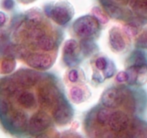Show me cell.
Masks as SVG:
<instances>
[{"mask_svg":"<svg viewBox=\"0 0 147 138\" xmlns=\"http://www.w3.org/2000/svg\"><path fill=\"white\" fill-rule=\"evenodd\" d=\"M17 1L20 3H22V4H30V3L33 2V1H34L35 0H17Z\"/></svg>","mask_w":147,"mask_h":138,"instance_id":"cell-8","label":"cell"},{"mask_svg":"<svg viewBox=\"0 0 147 138\" xmlns=\"http://www.w3.org/2000/svg\"><path fill=\"white\" fill-rule=\"evenodd\" d=\"M74 111L55 74L20 68L0 78V125L19 137H45L68 124Z\"/></svg>","mask_w":147,"mask_h":138,"instance_id":"cell-1","label":"cell"},{"mask_svg":"<svg viewBox=\"0 0 147 138\" xmlns=\"http://www.w3.org/2000/svg\"><path fill=\"white\" fill-rule=\"evenodd\" d=\"M44 12L55 23L64 24L68 22L74 15V9L67 1H60L46 4Z\"/></svg>","mask_w":147,"mask_h":138,"instance_id":"cell-6","label":"cell"},{"mask_svg":"<svg viewBox=\"0 0 147 138\" xmlns=\"http://www.w3.org/2000/svg\"><path fill=\"white\" fill-rule=\"evenodd\" d=\"M111 18L132 27L147 24V0H98Z\"/></svg>","mask_w":147,"mask_h":138,"instance_id":"cell-4","label":"cell"},{"mask_svg":"<svg viewBox=\"0 0 147 138\" xmlns=\"http://www.w3.org/2000/svg\"><path fill=\"white\" fill-rule=\"evenodd\" d=\"M136 45L137 47L147 49V28L138 37Z\"/></svg>","mask_w":147,"mask_h":138,"instance_id":"cell-7","label":"cell"},{"mask_svg":"<svg viewBox=\"0 0 147 138\" xmlns=\"http://www.w3.org/2000/svg\"><path fill=\"white\" fill-rule=\"evenodd\" d=\"M139 101L133 89L126 86L107 89L100 103L84 119V129L90 137H147V122L136 116Z\"/></svg>","mask_w":147,"mask_h":138,"instance_id":"cell-3","label":"cell"},{"mask_svg":"<svg viewBox=\"0 0 147 138\" xmlns=\"http://www.w3.org/2000/svg\"><path fill=\"white\" fill-rule=\"evenodd\" d=\"M127 81L132 86H140L147 81V53L142 50H135L129 60Z\"/></svg>","mask_w":147,"mask_h":138,"instance_id":"cell-5","label":"cell"},{"mask_svg":"<svg viewBox=\"0 0 147 138\" xmlns=\"http://www.w3.org/2000/svg\"><path fill=\"white\" fill-rule=\"evenodd\" d=\"M6 34L9 53L40 70L53 66L63 38L60 27L38 8L13 17Z\"/></svg>","mask_w":147,"mask_h":138,"instance_id":"cell-2","label":"cell"}]
</instances>
